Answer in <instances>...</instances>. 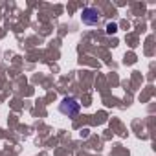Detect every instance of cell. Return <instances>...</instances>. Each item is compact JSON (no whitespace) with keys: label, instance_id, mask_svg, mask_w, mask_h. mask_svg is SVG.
I'll use <instances>...</instances> for the list:
<instances>
[{"label":"cell","instance_id":"obj_1","mask_svg":"<svg viewBox=\"0 0 156 156\" xmlns=\"http://www.w3.org/2000/svg\"><path fill=\"white\" fill-rule=\"evenodd\" d=\"M59 110H61L64 116H68V118H73V116H77V114H79V110H81V105L77 103V99H73V98H64V99L61 101V105H59Z\"/></svg>","mask_w":156,"mask_h":156},{"label":"cell","instance_id":"obj_2","mask_svg":"<svg viewBox=\"0 0 156 156\" xmlns=\"http://www.w3.org/2000/svg\"><path fill=\"white\" fill-rule=\"evenodd\" d=\"M81 19H83V22H85V24L94 26V24H98V22L101 20V13H99V9H98V8H85V9H83Z\"/></svg>","mask_w":156,"mask_h":156},{"label":"cell","instance_id":"obj_3","mask_svg":"<svg viewBox=\"0 0 156 156\" xmlns=\"http://www.w3.org/2000/svg\"><path fill=\"white\" fill-rule=\"evenodd\" d=\"M116 31H118V26H116L114 22L107 24V33H108V35H112V33H116Z\"/></svg>","mask_w":156,"mask_h":156}]
</instances>
